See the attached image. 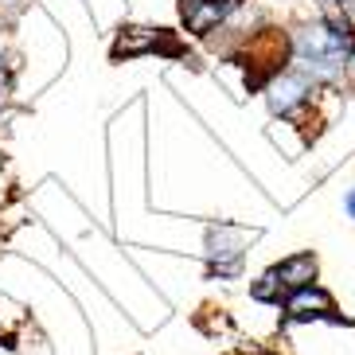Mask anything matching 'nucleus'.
I'll return each instance as SVG.
<instances>
[{"label": "nucleus", "instance_id": "1", "mask_svg": "<svg viewBox=\"0 0 355 355\" xmlns=\"http://www.w3.org/2000/svg\"><path fill=\"white\" fill-rule=\"evenodd\" d=\"M355 43V20L347 12H324L313 24L297 28L289 40V63L309 83H332L344 74L347 51Z\"/></svg>", "mask_w": 355, "mask_h": 355}, {"label": "nucleus", "instance_id": "11", "mask_svg": "<svg viewBox=\"0 0 355 355\" xmlns=\"http://www.w3.org/2000/svg\"><path fill=\"white\" fill-rule=\"evenodd\" d=\"M234 4H242V0H234Z\"/></svg>", "mask_w": 355, "mask_h": 355}, {"label": "nucleus", "instance_id": "6", "mask_svg": "<svg viewBox=\"0 0 355 355\" xmlns=\"http://www.w3.org/2000/svg\"><path fill=\"white\" fill-rule=\"evenodd\" d=\"M270 273L282 282V289H297V285L320 282V258H316V250H293L273 261Z\"/></svg>", "mask_w": 355, "mask_h": 355}, {"label": "nucleus", "instance_id": "5", "mask_svg": "<svg viewBox=\"0 0 355 355\" xmlns=\"http://www.w3.org/2000/svg\"><path fill=\"white\" fill-rule=\"evenodd\" d=\"M234 0H184L180 4V16H184V32L207 40L211 32H219L223 24L234 16Z\"/></svg>", "mask_w": 355, "mask_h": 355}, {"label": "nucleus", "instance_id": "4", "mask_svg": "<svg viewBox=\"0 0 355 355\" xmlns=\"http://www.w3.org/2000/svg\"><path fill=\"white\" fill-rule=\"evenodd\" d=\"M313 94H316V83H309V78H304V74H297V71L277 74V78L266 86L270 114L273 117H285V121L301 117L304 110H309V102H313Z\"/></svg>", "mask_w": 355, "mask_h": 355}, {"label": "nucleus", "instance_id": "2", "mask_svg": "<svg viewBox=\"0 0 355 355\" xmlns=\"http://www.w3.org/2000/svg\"><path fill=\"white\" fill-rule=\"evenodd\" d=\"M277 309H282V328H293V324H352L347 316L336 313V297L320 282L285 289Z\"/></svg>", "mask_w": 355, "mask_h": 355}, {"label": "nucleus", "instance_id": "9", "mask_svg": "<svg viewBox=\"0 0 355 355\" xmlns=\"http://www.w3.org/2000/svg\"><path fill=\"white\" fill-rule=\"evenodd\" d=\"M344 74H347V78H355V43H352V51H347V63H344Z\"/></svg>", "mask_w": 355, "mask_h": 355}, {"label": "nucleus", "instance_id": "10", "mask_svg": "<svg viewBox=\"0 0 355 355\" xmlns=\"http://www.w3.org/2000/svg\"><path fill=\"white\" fill-rule=\"evenodd\" d=\"M242 355H277V352H242Z\"/></svg>", "mask_w": 355, "mask_h": 355}, {"label": "nucleus", "instance_id": "8", "mask_svg": "<svg viewBox=\"0 0 355 355\" xmlns=\"http://www.w3.org/2000/svg\"><path fill=\"white\" fill-rule=\"evenodd\" d=\"M344 211H347V219L355 223V188H347V191H344Z\"/></svg>", "mask_w": 355, "mask_h": 355}, {"label": "nucleus", "instance_id": "3", "mask_svg": "<svg viewBox=\"0 0 355 355\" xmlns=\"http://www.w3.org/2000/svg\"><path fill=\"white\" fill-rule=\"evenodd\" d=\"M242 246L246 234L234 227H211L207 230V277L215 282H234L242 273Z\"/></svg>", "mask_w": 355, "mask_h": 355}, {"label": "nucleus", "instance_id": "7", "mask_svg": "<svg viewBox=\"0 0 355 355\" xmlns=\"http://www.w3.org/2000/svg\"><path fill=\"white\" fill-rule=\"evenodd\" d=\"M282 297H285V289H282V282H277V277H273L270 270H261L258 277L250 282V301L277 309V304H282Z\"/></svg>", "mask_w": 355, "mask_h": 355}]
</instances>
